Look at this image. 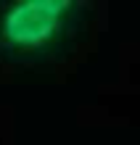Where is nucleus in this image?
<instances>
[{
	"label": "nucleus",
	"instance_id": "nucleus-1",
	"mask_svg": "<svg viewBox=\"0 0 140 145\" xmlns=\"http://www.w3.org/2000/svg\"><path fill=\"white\" fill-rule=\"evenodd\" d=\"M77 3H13L0 11V53L32 61L61 50L80 29Z\"/></svg>",
	"mask_w": 140,
	"mask_h": 145
}]
</instances>
